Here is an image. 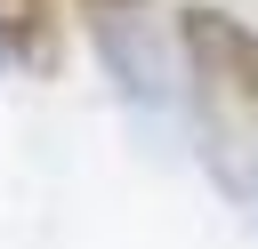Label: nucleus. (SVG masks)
Instances as JSON below:
<instances>
[{"label": "nucleus", "mask_w": 258, "mask_h": 249, "mask_svg": "<svg viewBox=\"0 0 258 249\" xmlns=\"http://www.w3.org/2000/svg\"><path fill=\"white\" fill-rule=\"evenodd\" d=\"M129 8H137V0H81V16H97V24H105V16H129Z\"/></svg>", "instance_id": "7ed1b4c3"}, {"label": "nucleus", "mask_w": 258, "mask_h": 249, "mask_svg": "<svg viewBox=\"0 0 258 249\" xmlns=\"http://www.w3.org/2000/svg\"><path fill=\"white\" fill-rule=\"evenodd\" d=\"M177 40H185V64L202 80V104L234 137H258V32L226 8H185Z\"/></svg>", "instance_id": "f257e3e1"}, {"label": "nucleus", "mask_w": 258, "mask_h": 249, "mask_svg": "<svg viewBox=\"0 0 258 249\" xmlns=\"http://www.w3.org/2000/svg\"><path fill=\"white\" fill-rule=\"evenodd\" d=\"M0 40L24 56H56V0H0Z\"/></svg>", "instance_id": "f03ea898"}]
</instances>
